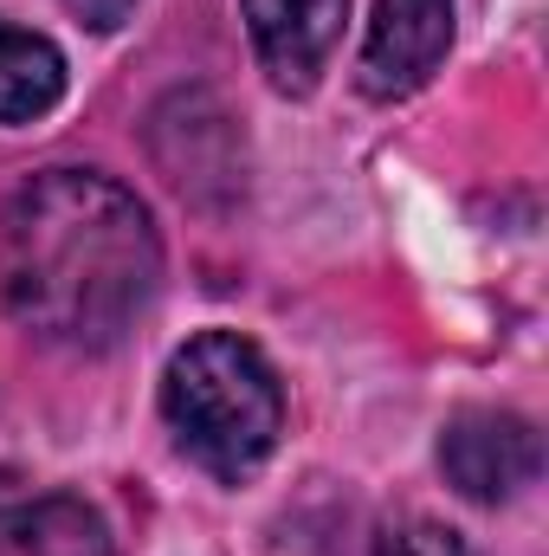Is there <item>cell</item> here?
<instances>
[{
  "instance_id": "2",
  "label": "cell",
  "mask_w": 549,
  "mask_h": 556,
  "mask_svg": "<svg viewBox=\"0 0 549 556\" xmlns=\"http://www.w3.org/2000/svg\"><path fill=\"white\" fill-rule=\"evenodd\" d=\"M162 420L201 472L240 485L272 459L284 433V389L246 337L201 330L162 369Z\"/></svg>"
},
{
  "instance_id": "6",
  "label": "cell",
  "mask_w": 549,
  "mask_h": 556,
  "mask_svg": "<svg viewBox=\"0 0 549 556\" xmlns=\"http://www.w3.org/2000/svg\"><path fill=\"white\" fill-rule=\"evenodd\" d=\"M0 556H117V538L85 498L46 492L0 511Z\"/></svg>"
},
{
  "instance_id": "4",
  "label": "cell",
  "mask_w": 549,
  "mask_h": 556,
  "mask_svg": "<svg viewBox=\"0 0 549 556\" xmlns=\"http://www.w3.org/2000/svg\"><path fill=\"white\" fill-rule=\"evenodd\" d=\"M446 46H452V0H375L362 39V91L408 98L439 72Z\"/></svg>"
},
{
  "instance_id": "5",
  "label": "cell",
  "mask_w": 549,
  "mask_h": 556,
  "mask_svg": "<svg viewBox=\"0 0 549 556\" xmlns=\"http://www.w3.org/2000/svg\"><path fill=\"white\" fill-rule=\"evenodd\" d=\"M240 7H246V33H253V52H259L266 78L278 91L304 98L323 78L330 52L343 39L349 0H240Z\"/></svg>"
},
{
  "instance_id": "8",
  "label": "cell",
  "mask_w": 549,
  "mask_h": 556,
  "mask_svg": "<svg viewBox=\"0 0 549 556\" xmlns=\"http://www.w3.org/2000/svg\"><path fill=\"white\" fill-rule=\"evenodd\" d=\"M91 33H111V26H124L130 13H137V0H65Z\"/></svg>"
},
{
  "instance_id": "7",
  "label": "cell",
  "mask_w": 549,
  "mask_h": 556,
  "mask_svg": "<svg viewBox=\"0 0 549 556\" xmlns=\"http://www.w3.org/2000/svg\"><path fill=\"white\" fill-rule=\"evenodd\" d=\"M65 98V59L52 39L0 20V124H33Z\"/></svg>"
},
{
  "instance_id": "1",
  "label": "cell",
  "mask_w": 549,
  "mask_h": 556,
  "mask_svg": "<svg viewBox=\"0 0 549 556\" xmlns=\"http://www.w3.org/2000/svg\"><path fill=\"white\" fill-rule=\"evenodd\" d=\"M162 240L137 194L98 168H46L0 207V304L59 350H111L155 298Z\"/></svg>"
},
{
  "instance_id": "3",
  "label": "cell",
  "mask_w": 549,
  "mask_h": 556,
  "mask_svg": "<svg viewBox=\"0 0 549 556\" xmlns=\"http://www.w3.org/2000/svg\"><path fill=\"white\" fill-rule=\"evenodd\" d=\"M439 466H446V479H452L465 498L505 505V498H518V492L537 479V466H544L537 427L518 420V415H498V408H459V415L446 420V433H439Z\"/></svg>"
}]
</instances>
